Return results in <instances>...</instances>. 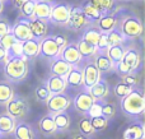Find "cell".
Here are the masks:
<instances>
[{"mask_svg":"<svg viewBox=\"0 0 145 139\" xmlns=\"http://www.w3.org/2000/svg\"><path fill=\"white\" fill-rule=\"evenodd\" d=\"M4 77L10 83H18L27 78L29 68L25 56H12L4 64Z\"/></svg>","mask_w":145,"mask_h":139,"instance_id":"obj_1","label":"cell"},{"mask_svg":"<svg viewBox=\"0 0 145 139\" xmlns=\"http://www.w3.org/2000/svg\"><path fill=\"white\" fill-rule=\"evenodd\" d=\"M121 109L127 116H141L145 111V97L143 91L138 87H134L130 93L121 98Z\"/></svg>","mask_w":145,"mask_h":139,"instance_id":"obj_2","label":"cell"},{"mask_svg":"<svg viewBox=\"0 0 145 139\" xmlns=\"http://www.w3.org/2000/svg\"><path fill=\"white\" fill-rule=\"evenodd\" d=\"M118 24H120L118 28L126 40H135V38L140 37L143 33V23H141L140 18L136 15H127L121 22H118Z\"/></svg>","mask_w":145,"mask_h":139,"instance_id":"obj_3","label":"cell"},{"mask_svg":"<svg viewBox=\"0 0 145 139\" xmlns=\"http://www.w3.org/2000/svg\"><path fill=\"white\" fill-rule=\"evenodd\" d=\"M70 10H71V7L68 3L52 4V9H51L48 22L55 26H63V27H65L66 22H68L69 14H70Z\"/></svg>","mask_w":145,"mask_h":139,"instance_id":"obj_4","label":"cell"},{"mask_svg":"<svg viewBox=\"0 0 145 139\" xmlns=\"http://www.w3.org/2000/svg\"><path fill=\"white\" fill-rule=\"evenodd\" d=\"M47 104V109L50 114H56V112L66 111L71 104V100L68 94L63 93H52L46 101Z\"/></svg>","mask_w":145,"mask_h":139,"instance_id":"obj_5","label":"cell"},{"mask_svg":"<svg viewBox=\"0 0 145 139\" xmlns=\"http://www.w3.org/2000/svg\"><path fill=\"white\" fill-rule=\"evenodd\" d=\"M5 107H7V112L10 116L14 117V119H19V117L25 116L28 112L27 100L20 96H15V94L8 101Z\"/></svg>","mask_w":145,"mask_h":139,"instance_id":"obj_6","label":"cell"},{"mask_svg":"<svg viewBox=\"0 0 145 139\" xmlns=\"http://www.w3.org/2000/svg\"><path fill=\"white\" fill-rule=\"evenodd\" d=\"M85 60V65L83 66V78H84V84L85 89H88L89 87H92L98 79L101 78V71L97 69L94 61L92 59H83Z\"/></svg>","mask_w":145,"mask_h":139,"instance_id":"obj_7","label":"cell"},{"mask_svg":"<svg viewBox=\"0 0 145 139\" xmlns=\"http://www.w3.org/2000/svg\"><path fill=\"white\" fill-rule=\"evenodd\" d=\"M12 33L14 35L15 40L20 41V42L33 37L32 32H31V28H29V19L24 17L18 18L14 24L12 26Z\"/></svg>","mask_w":145,"mask_h":139,"instance_id":"obj_8","label":"cell"},{"mask_svg":"<svg viewBox=\"0 0 145 139\" xmlns=\"http://www.w3.org/2000/svg\"><path fill=\"white\" fill-rule=\"evenodd\" d=\"M61 47L54 41L52 36H46L40 41V55H42L46 59H52L57 58L60 54Z\"/></svg>","mask_w":145,"mask_h":139,"instance_id":"obj_9","label":"cell"},{"mask_svg":"<svg viewBox=\"0 0 145 139\" xmlns=\"http://www.w3.org/2000/svg\"><path fill=\"white\" fill-rule=\"evenodd\" d=\"M88 23H87V20H85L82 7H75V8L71 7L70 14H69L68 22H66L65 27L69 28V30H71V31H80Z\"/></svg>","mask_w":145,"mask_h":139,"instance_id":"obj_10","label":"cell"},{"mask_svg":"<svg viewBox=\"0 0 145 139\" xmlns=\"http://www.w3.org/2000/svg\"><path fill=\"white\" fill-rule=\"evenodd\" d=\"M59 56H60L61 59H64L66 63H69L70 65H78V64H80V61H82V55H80L79 51H78L76 43H74V42L68 43L66 46H64L60 50Z\"/></svg>","mask_w":145,"mask_h":139,"instance_id":"obj_11","label":"cell"},{"mask_svg":"<svg viewBox=\"0 0 145 139\" xmlns=\"http://www.w3.org/2000/svg\"><path fill=\"white\" fill-rule=\"evenodd\" d=\"M115 14H116L115 12H108V13H106V14H103L102 17L97 20L95 24H97L98 30L102 33H108L112 30L118 27V19Z\"/></svg>","mask_w":145,"mask_h":139,"instance_id":"obj_12","label":"cell"},{"mask_svg":"<svg viewBox=\"0 0 145 139\" xmlns=\"http://www.w3.org/2000/svg\"><path fill=\"white\" fill-rule=\"evenodd\" d=\"M29 19V28L32 36L35 38L42 40L43 37L47 36V31H48V22L43 19H38V18H28Z\"/></svg>","mask_w":145,"mask_h":139,"instance_id":"obj_13","label":"cell"},{"mask_svg":"<svg viewBox=\"0 0 145 139\" xmlns=\"http://www.w3.org/2000/svg\"><path fill=\"white\" fill-rule=\"evenodd\" d=\"M93 102H94V98H93V97L89 94V92L85 89V91L80 92V93L75 97L74 106H75V109H76L79 112L87 115L88 110L90 109V106L93 105Z\"/></svg>","mask_w":145,"mask_h":139,"instance_id":"obj_14","label":"cell"},{"mask_svg":"<svg viewBox=\"0 0 145 139\" xmlns=\"http://www.w3.org/2000/svg\"><path fill=\"white\" fill-rule=\"evenodd\" d=\"M87 91L89 92V94L94 100H105L106 97L108 96V93H110V87H108L107 82L99 78L92 87H89Z\"/></svg>","mask_w":145,"mask_h":139,"instance_id":"obj_15","label":"cell"},{"mask_svg":"<svg viewBox=\"0 0 145 139\" xmlns=\"http://www.w3.org/2000/svg\"><path fill=\"white\" fill-rule=\"evenodd\" d=\"M40 41L38 38L31 37L29 40H25L22 42V54L27 59H35L40 55Z\"/></svg>","mask_w":145,"mask_h":139,"instance_id":"obj_16","label":"cell"},{"mask_svg":"<svg viewBox=\"0 0 145 139\" xmlns=\"http://www.w3.org/2000/svg\"><path fill=\"white\" fill-rule=\"evenodd\" d=\"M65 81L68 86L71 87H82L84 84V78H83V69L80 64L78 65H72L69 73L66 74Z\"/></svg>","mask_w":145,"mask_h":139,"instance_id":"obj_17","label":"cell"},{"mask_svg":"<svg viewBox=\"0 0 145 139\" xmlns=\"http://www.w3.org/2000/svg\"><path fill=\"white\" fill-rule=\"evenodd\" d=\"M122 61L127 64L134 71H136L138 69H140V66H141V55H140V52L134 47L126 49L125 54H123Z\"/></svg>","mask_w":145,"mask_h":139,"instance_id":"obj_18","label":"cell"},{"mask_svg":"<svg viewBox=\"0 0 145 139\" xmlns=\"http://www.w3.org/2000/svg\"><path fill=\"white\" fill-rule=\"evenodd\" d=\"M46 87L48 88V91H50L51 94L52 93H63V92H65L68 84H66V81L64 77L52 74V75L47 79Z\"/></svg>","mask_w":145,"mask_h":139,"instance_id":"obj_19","label":"cell"},{"mask_svg":"<svg viewBox=\"0 0 145 139\" xmlns=\"http://www.w3.org/2000/svg\"><path fill=\"white\" fill-rule=\"evenodd\" d=\"M145 137V129L143 121L133 123L130 124L123 132V139H144Z\"/></svg>","mask_w":145,"mask_h":139,"instance_id":"obj_20","label":"cell"},{"mask_svg":"<svg viewBox=\"0 0 145 139\" xmlns=\"http://www.w3.org/2000/svg\"><path fill=\"white\" fill-rule=\"evenodd\" d=\"M93 61H94L97 69L101 71V74L107 73V71L115 69L112 61L110 60V58L107 56L106 52H99V51H97V52L94 54V56H93Z\"/></svg>","mask_w":145,"mask_h":139,"instance_id":"obj_21","label":"cell"},{"mask_svg":"<svg viewBox=\"0 0 145 139\" xmlns=\"http://www.w3.org/2000/svg\"><path fill=\"white\" fill-rule=\"evenodd\" d=\"M51 9H52V3L36 0L35 10H33V17L38 18V19L47 20L48 22V18H50V14H51Z\"/></svg>","mask_w":145,"mask_h":139,"instance_id":"obj_22","label":"cell"},{"mask_svg":"<svg viewBox=\"0 0 145 139\" xmlns=\"http://www.w3.org/2000/svg\"><path fill=\"white\" fill-rule=\"evenodd\" d=\"M71 66L69 63H66L64 59H61L60 56L57 58L52 59V63H51V66H50V70L52 74L55 75H60V77H64L65 78L66 74L69 73V70L71 69Z\"/></svg>","mask_w":145,"mask_h":139,"instance_id":"obj_23","label":"cell"},{"mask_svg":"<svg viewBox=\"0 0 145 139\" xmlns=\"http://www.w3.org/2000/svg\"><path fill=\"white\" fill-rule=\"evenodd\" d=\"M17 121L13 116H10L8 112L0 115V135L12 134L15 129Z\"/></svg>","mask_w":145,"mask_h":139,"instance_id":"obj_24","label":"cell"},{"mask_svg":"<svg viewBox=\"0 0 145 139\" xmlns=\"http://www.w3.org/2000/svg\"><path fill=\"white\" fill-rule=\"evenodd\" d=\"M82 9H83V13H84V17H85V20H87L88 24H95L97 20L102 17V13L94 8L89 1H85L84 4L82 5Z\"/></svg>","mask_w":145,"mask_h":139,"instance_id":"obj_25","label":"cell"},{"mask_svg":"<svg viewBox=\"0 0 145 139\" xmlns=\"http://www.w3.org/2000/svg\"><path fill=\"white\" fill-rule=\"evenodd\" d=\"M38 128H40V132L43 135H52L56 133V125L54 121L52 114H48L46 116H43L42 119L38 121Z\"/></svg>","mask_w":145,"mask_h":139,"instance_id":"obj_26","label":"cell"},{"mask_svg":"<svg viewBox=\"0 0 145 139\" xmlns=\"http://www.w3.org/2000/svg\"><path fill=\"white\" fill-rule=\"evenodd\" d=\"M125 45H112V46H108V49L106 50V54L107 56L110 58V60L112 61L113 66L117 65L123 58V54H125Z\"/></svg>","mask_w":145,"mask_h":139,"instance_id":"obj_27","label":"cell"},{"mask_svg":"<svg viewBox=\"0 0 145 139\" xmlns=\"http://www.w3.org/2000/svg\"><path fill=\"white\" fill-rule=\"evenodd\" d=\"M52 117H54V121H55V125H56V132H65V130L69 129L71 120L66 111L52 114Z\"/></svg>","mask_w":145,"mask_h":139,"instance_id":"obj_28","label":"cell"},{"mask_svg":"<svg viewBox=\"0 0 145 139\" xmlns=\"http://www.w3.org/2000/svg\"><path fill=\"white\" fill-rule=\"evenodd\" d=\"M76 47L79 54L82 55V59H92L94 56V54L97 52L95 45H92L90 42L82 40V38L76 42Z\"/></svg>","mask_w":145,"mask_h":139,"instance_id":"obj_29","label":"cell"},{"mask_svg":"<svg viewBox=\"0 0 145 139\" xmlns=\"http://www.w3.org/2000/svg\"><path fill=\"white\" fill-rule=\"evenodd\" d=\"M14 96V88L8 81L0 82V106H5L12 97Z\"/></svg>","mask_w":145,"mask_h":139,"instance_id":"obj_30","label":"cell"},{"mask_svg":"<svg viewBox=\"0 0 145 139\" xmlns=\"http://www.w3.org/2000/svg\"><path fill=\"white\" fill-rule=\"evenodd\" d=\"M101 31L98 30V27L97 26H94V24H87L84 27V32H83V35H82V40H84V41H88V42H90L92 45H95L97 43V41H98V38H99V36H101Z\"/></svg>","mask_w":145,"mask_h":139,"instance_id":"obj_31","label":"cell"},{"mask_svg":"<svg viewBox=\"0 0 145 139\" xmlns=\"http://www.w3.org/2000/svg\"><path fill=\"white\" fill-rule=\"evenodd\" d=\"M13 133H14L15 139H35V132H33L32 128L28 124H25V123L17 124Z\"/></svg>","mask_w":145,"mask_h":139,"instance_id":"obj_32","label":"cell"},{"mask_svg":"<svg viewBox=\"0 0 145 139\" xmlns=\"http://www.w3.org/2000/svg\"><path fill=\"white\" fill-rule=\"evenodd\" d=\"M107 36V41H108V45L112 46V45H122V43L126 42V38L125 36L122 35V32L120 31V28H115L112 30L111 32L106 33Z\"/></svg>","mask_w":145,"mask_h":139,"instance_id":"obj_33","label":"cell"},{"mask_svg":"<svg viewBox=\"0 0 145 139\" xmlns=\"http://www.w3.org/2000/svg\"><path fill=\"white\" fill-rule=\"evenodd\" d=\"M89 3L94 8H97L102 14L112 12L113 5H115V0H89Z\"/></svg>","mask_w":145,"mask_h":139,"instance_id":"obj_34","label":"cell"},{"mask_svg":"<svg viewBox=\"0 0 145 139\" xmlns=\"http://www.w3.org/2000/svg\"><path fill=\"white\" fill-rule=\"evenodd\" d=\"M78 127H79V132L82 133L83 137H90V135H93V133H94V130H93V128H92V124H90V117L88 116V115L80 120Z\"/></svg>","mask_w":145,"mask_h":139,"instance_id":"obj_35","label":"cell"},{"mask_svg":"<svg viewBox=\"0 0 145 139\" xmlns=\"http://www.w3.org/2000/svg\"><path fill=\"white\" fill-rule=\"evenodd\" d=\"M90 124L94 132H101V130H105L108 125V119H106L103 115L99 116H93L90 117Z\"/></svg>","mask_w":145,"mask_h":139,"instance_id":"obj_36","label":"cell"},{"mask_svg":"<svg viewBox=\"0 0 145 139\" xmlns=\"http://www.w3.org/2000/svg\"><path fill=\"white\" fill-rule=\"evenodd\" d=\"M35 3H36V0H25V1L19 7L20 17L32 18L33 17V10H35Z\"/></svg>","mask_w":145,"mask_h":139,"instance_id":"obj_37","label":"cell"},{"mask_svg":"<svg viewBox=\"0 0 145 139\" xmlns=\"http://www.w3.org/2000/svg\"><path fill=\"white\" fill-rule=\"evenodd\" d=\"M133 88H134L133 86H130V84H127V83H125V82L121 81L120 83L116 84V87H115V94L117 97H120V98H122V97H125L126 94L130 93Z\"/></svg>","mask_w":145,"mask_h":139,"instance_id":"obj_38","label":"cell"},{"mask_svg":"<svg viewBox=\"0 0 145 139\" xmlns=\"http://www.w3.org/2000/svg\"><path fill=\"white\" fill-rule=\"evenodd\" d=\"M35 94H36V98L40 102H46L51 93H50V91H48V88L46 87V84H40V86H37V88H36Z\"/></svg>","mask_w":145,"mask_h":139,"instance_id":"obj_39","label":"cell"},{"mask_svg":"<svg viewBox=\"0 0 145 139\" xmlns=\"http://www.w3.org/2000/svg\"><path fill=\"white\" fill-rule=\"evenodd\" d=\"M102 100H94V102H93V105L90 106V109L88 110L87 115L89 117H93V116H99V115H102Z\"/></svg>","mask_w":145,"mask_h":139,"instance_id":"obj_40","label":"cell"},{"mask_svg":"<svg viewBox=\"0 0 145 139\" xmlns=\"http://www.w3.org/2000/svg\"><path fill=\"white\" fill-rule=\"evenodd\" d=\"M7 55L8 58H12V56H22V42L20 41H15L12 46L7 50Z\"/></svg>","mask_w":145,"mask_h":139,"instance_id":"obj_41","label":"cell"},{"mask_svg":"<svg viewBox=\"0 0 145 139\" xmlns=\"http://www.w3.org/2000/svg\"><path fill=\"white\" fill-rule=\"evenodd\" d=\"M15 41L17 40H15L14 35H13L12 32H9V33H7V35H4V36L0 37V45H1L5 50H8V49H9L10 46L15 42Z\"/></svg>","mask_w":145,"mask_h":139,"instance_id":"obj_42","label":"cell"},{"mask_svg":"<svg viewBox=\"0 0 145 139\" xmlns=\"http://www.w3.org/2000/svg\"><path fill=\"white\" fill-rule=\"evenodd\" d=\"M108 41H107V36L106 33H101L99 38H98L97 43H95V47H97V51L99 52H106V50L108 49Z\"/></svg>","mask_w":145,"mask_h":139,"instance_id":"obj_43","label":"cell"},{"mask_svg":"<svg viewBox=\"0 0 145 139\" xmlns=\"http://www.w3.org/2000/svg\"><path fill=\"white\" fill-rule=\"evenodd\" d=\"M115 112H116V109L115 106L110 104H103L102 105V115L106 117V119H111V117L115 116Z\"/></svg>","mask_w":145,"mask_h":139,"instance_id":"obj_44","label":"cell"},{"mask_svg":"<svg viewBox=\"0 0 145 139\" xmlns=\"http://www.w3.org/2000/svg\"><path fill=\"white\" fill-rule=\"evenodd\" d=\"M115 69L121 74V75H125V74H130V73H135V71H134L133 69H131L126 63H123L122 60H121L120 63L117 64V65H115Z\"/></svg>","mask_w":145,"mask_h":139,"instance_id":"obj_45","label":"cell"},{"mask_svg":"<svg viewBox=\"0 0 145 139\" xmlns=\"http://www.w3.org/2000/svg\"><path fill=\"white\" fill-rule=\"evenodd\" d=\"M9 32H12V24L8 22V19L0 17V37Z\"/></svg>","mask_w":145,"mask_h":139,"instance_id":"obj_46","label":"cell"},{"mask_svg":"<svg viewBox=\"0 0 145 139\" xmlns=\"http://www.w3.org/2000/svg\"><path fill=\"white\" fill-rule=\"evenodd\" d=\"M121 79H122V82H125V83L130 84V86L133 87H136L139 83L138 78H136L135 75H134V73H130V74H125V75H121Z\"/></svg>","mask_w":145,"mask_h":139,"instance_id":"obj_47","label":"cell"},{"mask_svg":"<svg viewBox=\"0 0 145 139\" xmlns=\"http://www.w3.org/2000/svg\"><path fill=\"white\" fill-rule=\"evenodd\" d=\"M52 38L61 49H63L64 46L68 45V38H66L65 36H63V35H55V36H52Z\"/></svg>","mask_w":145,"mask_h":139,"instance_id":"obj_48","label":"cell"},{"mask_svg":"<svg viewBox=\"0 0 145 139\" xmlns=\"http://www.w3.org/2000/svg\"><path fill=\"white\" fill-rule=\"evenodd\" d=\"M8 59V55H7V50H5L4 47H3L1 45H0V64H4L5 61H7Z\"/></svg>","mask_w":145,"mask_h":139,"instance_id":"obj_49","label":"cell"},{"mask_svg":"<svg viewBox=\"0 0 145 139\" xmlns=\"http://www.w3.org/2000/svg\"><path fill=\"white\" fill-rule=\"evenodd\" d=\"M24 1H25V0H12V3L14 4V7L18 8V9H19V7H20V5H22Z\"/></svg>","mask_w":145,"mask_h":139,"instance_id":"obj_50","label":"cell"},{"mask_svg":"<svg viewBox=\"0 0 145 139\" xmlns=\"http://www.w3.org/2000/svg\"><path fill=\"white\" fill-rule=\"evenodd\" d=\"M3 10H4V1L0 0V15L3 14Z\"/></svg>","mask_w":145,"mask_h":139,"instance_id":"obj_51","label":"cell"},{"mask_svg":"<svg viewBox=\"0 0 145 139\" xmlns=\"http://www.w3.org/2000/svg\"><path fill=\"white\" fill-rule=\"evenodd\" d=\"M41 1H47V3H52V0H41Z\"/></svg>","mask_w":145,"mask_h":139,"instance_id":"obj_52","label":"cell"},{"mask_svg":"<svg viewBox=\"0 0 145 139\" xmlns=\"http://www.w3.org/2000/svg\"><path fill=\"white\" fill-rule=\"evenodd\" d=\"M75 139H87V138H84V137H78V138H75Z\"/></svg>","mask_w":145,"mask_h":139,"instance_id":"obj_53","label":"cell"},{"mask_svg":"<svg viewBox=\"0 0 145 139\" xmlns=\"http://www.w3.org/2000/svg\"><path fill=\"white\" fill-rule=\"evenodd\" d=\"M1 1H4V3H5V1H7V0H1Z\"/></svg>","mask_w":145,"mask_h":139,"instance_id":"obj_54","label":"cell"},{"mask_svg":"<svg viewBox=\"0 0 145 139\" xmlns=\"http://www.w3.org/2000/svg\"><path fill=\"white\" fill-rule=\"evenodd\" d=\"M125 1H129V0H125Z\"/></svg>","mask_w":145,"mask_h":139,"instance_id":"obj_55","label":"cell"},{"mask_svg":"<svg viewBox=\"0 0 145 139\" xmlns=\"http://www.w3.org/2000/svg\"><path fill=\"white\" fill-rule=\"evenodd\" d=\"M0 137H1V135H0Z\"/></svg>","mask_w":145,"mask_h":139,"instance_id":"obj_56","label":"cell"}]
</instances>
